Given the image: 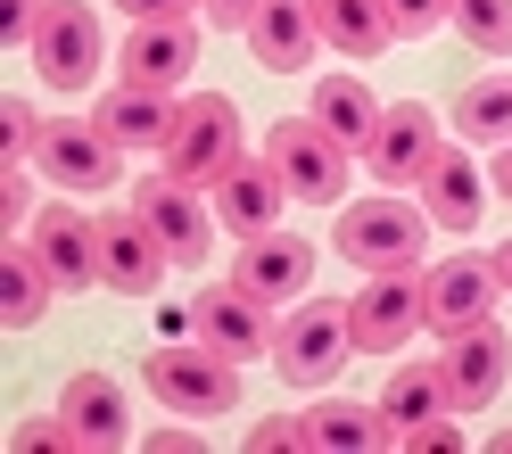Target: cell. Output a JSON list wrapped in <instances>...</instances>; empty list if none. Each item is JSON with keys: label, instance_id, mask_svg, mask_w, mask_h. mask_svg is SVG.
I'll use <instances>...</instances> for the list:
<instances>
[{"label": "cell", "instance_id": "cb8c5ba5", "mask_svg": "<svg viewBox=\"0 0 512 454\" xmlns=\"http://www.w3.org/2000/svg\"><path fill=\"white\" fill-rule=\"evenodd\" d=\"M314 34L347 58H380L397 42V25H389V0H314Z\"/></svg>", "mask_w": 512, "mask_h": 454}, {"label": "cell", "instance_id": "6da1fadb", "mask_svg": "<svg viewBox=\"0 0 512 454\" xmlns=\"http://www.w3.org/2000/svg\"><path fill=\"white\" fill-rule=\"evenodd\" d=\"M157 157H166L157 174H174V182H190V190H215V182L248 157V149H240V108L223 100V91H190L182 116H174V141L157 149Z\"/></svg>", "mask_w": 512, "mask_h": 454}, {"label": "cell", "instance_id": "9a60e30c", "mask_svg": "<svg viewBox=\"0 0 512 454\" xmlns=\"http://www.w3.org/2000/svg\"><path fill=\"white\" fill-rule=\"evenodd\" d=\"M438 149H446V141H438V124H430V108H413V100H397V108H380V133L364 141V166L380 174V190H389V182H422Z\"/></svg>", "mask_w": 512, "mask_h": 454}, {"label": "cell", "instance_id": "83f0119b", "mask_svg": "<svg viewBox=\"0 0 512 454\" xmlns=\"http://www.w3.org/2000/svg\"><path fill=\"white\" fill-rule=\"evenodd\" d=\"M455 133L471 141H512V75H488V83H471L463 100H455Z\"/></svg>", "mask_w": 512, "mask_h": 454}, {"label": "cell", "instance_id": "d6a6232c", "mask_svg": "<svg viewBox=\"0 0 512 454\" xmlns=\"http://www.w3.org/2000/svg\"><path fill=\"white\" fill-rule=\"evenodd\" d=\"M397 446H413V454H463V430H455V413H438V421H422V430H405Z\"/></svg>", "mask_w": 512, "mask_h": 454}, {"label": "cell", "instance_id": "484cf974", "mask_svg": "<svg viewBox=\"0 0 512 454\" xmlns=\"http://www.w3.org/2000/svg\"><path fill=\"white\" fill-rule=\"evenodd\" d=\"M438 413H455V397H446V372H438V364H397L389 388H380V421H389V438L422 430V421H438Z\"/></svg>", "mask_w": 512, "mask_h": 454}, {"label": "cell", "instance_id": "ffe728a7", "mask_svg": "<svg viewBox=\"0 0 512 454\" xmlns=\"http://www.w3.org/2000/svg\"><path fill=\"white\" fill-rule=\"evenodd\" d=\"M174 91H149V83H116L108 91V100H100V116H91V124H100V133L116 141V149H166L174 141Z\"/></svg>", "mask_w": 512, "mask_h": 454}, {"label": "cell", "instance_id": "f1b7e54d", "mask_svg": "<svg viewBox=\"0 0 512 454\" xmlns=\"http://www.w3.org/2000/svg\"><path fill=\"white\" fill-rule=\"evenodd\" d=\"M455 34H463L471 50L504 58V50H512V0H455Z\"/></svg>", "mask_w": 512, "mask_h": 454}, {"label": "cell", "instance_id": "3957f363", "mask_svg": "<svg viewBox=\"0 0 512 454\" xmlns=\"http://www.w3.org/2000/svg\"><path fill=\"white\" fill-rule=\"evenodd\" d=\"M25 58H34V75L50 91H83L91 75H100V58H108L100 9H91V0H50L42 25H34V42H25Z\"/></svg>", "mask_w": 512, "mask_h": 454}, {"label": "cell", "instance_id": "52a82bcc", "mask_svg": "<svg viewBox=\"0 0 512 454\" xmlns=\"http://www.w3.org/2000/svg\"><path fill=\"white\" fill-rule=\"evenodd\" d=\"M190 339L215 347L223 364H256V355L273 347V306L265 298H248L240 281H215L190 298Z\"/></svg>", "mask_w": 512, "mask_h": 454}, {"label": "cell", "instance_id": "30bf717a", "mask_svg": "<svg viewBox=\"0 0 512 454\" xmlns=\"http://www.w3.org/2000/svg\"><path fill=\"white\" fill-rule=\"evenodd\" d=\"M438 372H446V397H455V413H463V405H488L496 388H504V372H512V339L496 331L488 314H479V322H463V331H446Z\"/></svg>", "mask_w": 512, "mask_h": 454}, {"label": "cell", "instance_id": "ba28073f", "mask_svg": "<svg viewBox=\"0 0 512 454\" xmlns=\"http://www.w3.org/2000/svg\"><path fill=\"white\" fill-rule=\"evenodd\" d=\"M133 199V215L157 232V248H166V265H207V240H215V215L190 199V182H174V174H149V182H133L124 190Z\"/></svg>", "mask_w": 512, "mask_h": 454}, {"label": "cell", "instance_id": "ac0fdd59", "mask_svg": "<svg viewBox=\"0 0 512 454\" xmlns=\"http://www.w3.org/2000/svg\"><path fill=\"white\" fill-rule=\"evenodd\" d=\"M314 0H256V17H248V50H256V67H273V75H306L314 67Z\"/></svg>", "mask_w": 512, "mask_h": 454}, {"label": "cell", "instance_id": "d6986e66", "mask_svg": "<svg viewBox=\"0 0 512 454\" xmlns=\"http://www.w3.org/2000/svg\"><path fill=\"white\" fill-rule=\"evenodd\" d=\"M290 207V190H281V174H273V157H240L232 174L215 182V223H232L240 240H256V232H273V215Z\"/></svg>", "mask_w": 512, "mask_h": 454}, {"label": "cell", "instance_id": "8992f818", "mask_svg": "<svg viewBox=\"0 0 512 454\" xmlns=\"http://www.w3.org/2000/svg\"><path fill=\"white\" fill-rule=\"evenodd\" d=\"M265 157H273V174H281L290 199H306V207L347 199V149H339L314 116H281L273 133H265Z\"/></svg>", "mask_w": 512, "mask_h": 454}, {"label": "cell", "instance_id": "9c48e42d", "mask_svg": "<svg viewBox=\"0 0 512 454\" xmlns=\"http://www.w3.org/2000/svg\"><path fill=\"white\" fill-rule=\"evenodd\" d=\"M347 322H356V347L364 355L405 347L413 331H430V322H422V281H413V273H372L356 298H347Z\"/></svg>", "mask_w": 512, "mask_h": 454}, {"label": "cell", "instance_id": "2e32d148", "mask_svg": "<svg viewBox=\"0 0 512 454\" xmlns=\"http://www.w3.org/2000/svg\"><path fill=\"white\" fill-rule=\"evenodd\" d=\"M190 67H199V25L190 17H157L124 34V83H149V91H182Z\"/></svg>", "mask_w": 512, "mask_h": 454}, {"label": "cell", "instance_id": "4316f807", "mask_svg": "<svg viewBox=\"0 0 512 454\" xmlns=\"http://www.w3.org/2000/svg\"><path fill=\"white\" fill-rule=\"evenodd\" d=\"M50 298H58V281L34 256V240H9V248H0V306H9V331H34Z\"/></svg>", "mask_w": 512, "mask_h": 454}, {"label": "cell", "instance_id": "7402d4cb", "mask_svg": "<svg viewBox=\"0 0 512 454\" xmlns=\"http://www.w3.org/2000/svg\"><path fill=\"white\" fill-rule=\"evenodd\" d=\"M298 446H339V454H372V446H397L380 405H356V397H314L298 413Z\"/></svg>", "mask_w": 512, "mask_h": 454}, {"label": "cell", "instance_id": "ab89813d", "mask_svg": "<svg viewBox=\"0 0 512 454\" xmlns=\"http://www.w3.org/2000/svg\"><path fill=\"white\" fill-rule=\"evenodd\" d=\"M496 190H504V199H512V141L496 149Z\"/></svg>", "mask_w": 512, "mask_h": 454}, {"label": "cell", "instance_id": "4dcf8cb0", "mask_svg": "<svg viewBox=\"0 0 512 454\" xmlns=\"http://www.w3.org/2000/svg\"><path fill=\"white\" fill-rule=\"evenodd\" d=\"M0 149H9V166L42 149V116L25 108V100H0Z\"/></svg>", "mask_w": 512, "mask_h": 454}, {"label": "cell", "instance_id": "4fadbf2b", "mask_svg": "<svg viewBox=\"0 0 512 454\" xmlns=\"http://www.w3.org/2000/svg\"><path fill=\"white\" fill-rule=\"evenodd\" d=\"M34 256L50 265L58 298L91 289V281H100V215H75L67 199H58V207H42V215H34Z\"/></svg>", "mask_w": 512, "mask_h": 454}, {"label": "cell", "instance_id": "5b68a950", "mask_svg": "<svg viewBox=\"0 0 512 454\" xmlns=\"http://www.w3.org/2000/svg\"><path fill=\"white\" fill-rule=\"evenodd\" d=\"M339 256L364 273H413L422 265V207L405 199H356L339 215Z\"/></svg>", "mask_w": 512, "mask_h": 454}, {"label": "cell", "instance_id": "7c38bea8", "mask_svg": "<svg viewBox=\"0 0 512 454\" xmlns=\"http://www.w3.org/2000/svg\"><path fill=\"white\" fill-rule=\"evenodd\" d=\"M157 281H166V248H157V232L133 207H108L100 215V289H116V298H149Z\"/></svg>", "mask_w": 512, "mask_h": 454}, {"label": "cell", "instance_id": "74e56055", "mask_svg": "<svg viewBox=\"0 0 512 454\" xmlns=\"http://www.w3.org/2000/svg\"><path fill=\"white\" fill-rule=\"evenodd\" d=\"M248 17H256V0H207V25H232V34H248Z\"/></svg>", "mask_w": 512, "mask_h": 454}, {"label": "cell", "instance_id": "60d3db41", "mask_svg": "<svg viewBox=\"0 0 512 454\" xmlns=\"http://www.w3.org/2000/svg\"><path fill=\"white\" fill-rule=\"evenodd\" d=\"M496 281H504V289H512V240H504V248H496Z\"/></svg>", "mask_w": 512, "mask_h": 454}, {"label": "cell", "instance_id": "1f68e13d", "mask_svg": "<svg viewBox=\"0 0 512 454\" xmlns=\"http://www.w3.org/2000/svg\"><path fill=\"white\" fill-rule=\"evenodd\" d=\"M446 17H455V0H389V25H397V42H413V34H438Z\"/></svg>", "mask_w": 512, "mask_h": 454}, {"label": "cell", "instance_id": "d590c367", "mask_svg": "<svg viewBox=\"0 0 512 454\" xmlns=\"http://www.w3.org/2000/svg\"><path fill=\"white\" fill-rule=\"evenodd\" d=\"M141 446H157V454H199V430H190V421H166V430H149Z\"/></svg>", "mask_w": 512, "mask_h": 454}, {"label": "cell", "instance_id": "e575fe53", "mask_svg": "<svg viewBox=\"0 0 512 454\" xmlns=\"http://www.w3.org/2000/svg\"><path fill=\"white\" fill-rule=\"evenodd\" d=\"M290 446H298V421H281V413L248 430V454H290Z\"/></svg>", "mask_w": 512, "mask_h": 454}, {"label": "cell", "instance_id": "e0dca14e", "mask_svg": "<svg viewBox=\"0 0 512 454\" xmlns=\"http://www.w3.org/2000/svg\"><path fill=\"white\" fill-rule=\"evenodd\" d=\"M232 281L248 289V298H265V306L306 298V281H314V248H306L298 232H256V240H240Z\"/></svg>", "mask_w": 512, "mask_h": 454}, {"label": "cell", "instance_id": "836d02e7", "mask_svg": "<svg viewBox=\"0 0 512 454\" xmlns=\"http://www.w3.org/2000/svg\"><path fill=\"white\" fill-rule=\"evenodd\" d=\"M42 9H50V0H0V34L25 50V42H34V25H42Z\"/></svg>", "mask_w": 512, "mask_h": 454}, {"label": "cell", "instance_id": "f546056e", "mask_svg": "<svg viewBox=\"0 0 512 454\" xmlns=\"http://www.w3.org/2000/svg\"><path fill=\"white\" fill-rule=\"evenodd\" d=\"M17 446L25 454H83V430H75L67 413H42V421H25V430H17Z\"/></svg>", "mask_w": 512, "mask_h": 454}, {"label": "cell", "instance_id": "603a6c76", "mask_svg": "<svg viewBox=\"0 0 512 454\" xmlns=\"http://www.w3.org/2000/svg\"><path fill=\"white\" fill-rule=\"evenodd\" d=\"M306 116L323 124V133H331L347 157H356V149L380 133V100H372L356 75H323V83H314V108H306Z\"/></svg>", "mask_w": 512, "mask_h": 454}, {"label": "cell", "instance_id": "5bb4252c", "mask_svg": "<svg viewBox=\"0 0 512 454\" xmlns=\"http://www.w3.org/2000/svg\"><path fill=\"white\" fill-rule=\"evenodd\" d=\"M496 256H455V265H430L422 273V322L446 339V331H463V322H479L496 306Z\"/></svg>", "mask_w": 512, "mask_h": 454}, {"label": "cell", "instance_id": "d4e9b609", "mask_svg": "<svg viewBox=\"0 0 512 454\" xmlns=\"http://www.w3.org/2000/svg\"><path fill=\"white\" fill-rule=\"evenodd\" d=\"M422 199H430V223H446L455 240L479 223V207H488V199H479V166H471L463 149H438V157H430V174H422Z\"/></svg>", "mask_w": 512, "mask_h": 454}, {"label": "cell", "instance_id": "f35d334b", "mask_svg": "<svg viewBox=\"0 0 512 454\" xmlns=\"http://www.w3.org/2000/svg\"><path fill=\"white\" fill-rule=\"evenodd\" d=\"M25 207H34V199H25V174L9 166V174H0V215H9V223H25Z\"/></svg>", "mask_w": 512, "mask_h": 454}, {"label": "cell", "instance_id": "8fae6325", "mask_svg": "<svg viewBox=\"0 0 512 454\" xmlns=\"http://www.w3.org/2000/svg\"><path fill=\"white\" fill-rule=\"evenodd\" d=\"M34 157H42V174H50L58 190H116V174H124V166H116L124 149L100 133V124H75V116L42 124V149H34Z\"/></svg>", "mask_w": 512, "mask_h": 454}, {"label": "cell", "instance_id": "8d00e7d4", "mask_svg": "<svg viewBox=\"0 0 512 454\" xmlns=\"http://www.w3.org/2000/svg\"><path fill=\"white\" fill-rule=\"evenodd\" d=\"M133 25H157V17H190V0H124Z\"/></svg>", "mask_w": 512, "mask_h": 454}, {"label": "cell", "instance_id": "7a4b0ae2", "mask_svg": "<svg viewBox=\"0 0 512 454\" xmlns=\"http://www.w3.org/2000/svg\"><path fill=\"white\" fill-rule=\"evenodd\" d=\"M240 364H223L215 347H149L141 355V380H149V397H166L174 413H190V421H215V413H232L240 405V380H232Z\"/></svg>", "mask_w": 512, "mask_h": 454}, {"label": "cell", "instance_id": "277c9868", "mask_svg": "<svg viewBox=\"0 0 512 454\" xmlns=\"http://www.w3.org/2000/svg\"><path fill=\"white\" fill-rule=\"evenodd\" d=\"M356 355V322H347V306H306V314H290L273 331V372L290 380V388H331L339 380V364Z\"/></svg>", "mask_w": 512, "mask_h": 454}, {"label": "cell", "instance_id": "44dd1931", "mask_svg": "<svg viewBox=\"0 0 512 454\" xmlns=\"http://www.w3.org/2000/svg\"><path fill=\"white\" fill-rule=\"evenodd\" d=\"M58 413L83 430V446L91 454H108V446H124L133 438V413H124V388L108 380V372H75L67 388H58Z\"/></svg>", "mask_w": 512, "mask_h": 454}, {"label": "cell", "instance_id": "b9f144b4", "mask_svg": "<svg viewBox=\"0 0 512 454\" xmlns=\"http://www.w3.org/2000/svg\"><path fill=\"white\" fill-rule=\"evenodd\" d=\"M488 446H496V454H512V421H504V430H496V438H488Z\"/></svg>", "mask_w": 512, "mask_h": 454}]
</instances>
